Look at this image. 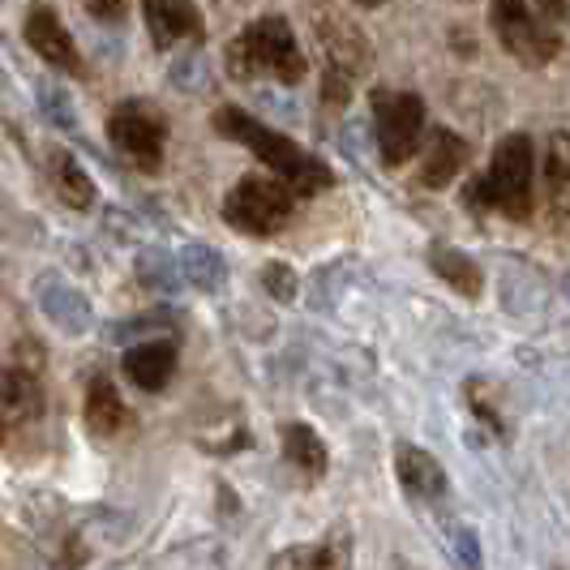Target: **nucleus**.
<instances>
[{
    "label": "nucleus",
    "instance_id": "nucleus-18",
    "mask_svg": "<svg viewBox=\"0 0 570 570\" xmlns=\"http://www.w3.org/2000/svg\"><path fill=\"white\" fill-rule=\"evenodd\" d=\"M429 266H433V275H442V279L455 287L459 296H468V301H476V296L485 292V275H481V266L463 254V249L433 245V249H429Z\"/></svg>",
    "mask_w": 570,
    "mask_h": 570
},
{
    "label": "nucleus",
    "instance_id": "nucleus-16",
    "mask_svg": "<svg viewBox=\"0 0 570 570\" xmlns=\"http://www.w3.org/2000/svg\"><path fill=\"white\" fill-rule=\"evenodd\" d=\"M171 373H176V343L171 340H150L125 352V377L138 391H164Z\"/></svg>",
    "mask_w": 570,
    "mask_h": 570
},
{
    "label": "nucleus",
    "instance_id": "nucleus-22",
    "mask_svg": "<svg viewBox=\"0 0 570 570\" xmlns=\"http://www.w3.org/2000/svg\"><path fill=\"white\" fill-rule=\"evenodd\" d=\"M138 279H142L146 287H155V292H164V296H171L176 287L185 284L180 266H176L164 249H142V254H138Z\"/></svg>",
    "mask_w": 570,
    "mask_h": 570
},
{
    "label": "nucleus",
    "instance_id": "nucleus-6",
    "mask_svg": "<svg viewBox=\"0 0 570 570\" xmlns=\"http://www.w3.org/2000/svg\"><path fill=\"white\" fill-rule=\"evenodd\" d=\"M292 206L296 194L287 189L284 180H271V176H245L232 185V194L224 198V219L245 236H275L292 219Z\"/></svg>",
    "mask_w": 570,
    "mask_h": 570
},
{
    "label": "nucleus",
    "instance_id": "nucleus-9",
    "mask_svg": "<svg viewBox=\"0 0 570 570\" xmlns=\"http://www.w3.org/2000/svg\"><path fill=\"white\" fill-rule=\"evenodd\" d=\"M43 421V386L27 365L0 370V446Z\"/></svg>",
    "mask_w": 570,
    "mask_h": 570
},
{
    "label": "nucleus",
    "instance_id": "nucleus-3",
    "mask_svg": "<svg viewBox=\"0 0 570 570\" xmlns=\"http://www.w3.org/2000/svg\"><path fill=\"white\" fill-rule=\"evenodd\" d=\"M228 73L236 82H254V78H275L284 86H296L305 78V57L301 43L287 27V18H257L228 43Z\"/></svg>",
    "mask_w": 570,
    "mask_h": 570
},
{
    "label": "nucleus",
    "instance_id": "nucleus-26",
    "mask_svg": "<svg viewBox=\"0 0 570 570\" xmlns=\"http://www.w3.org/2000/svg\"><path fill=\"white\" fill-rule=\"evenodd\" d=\"M335 553L326 544H314V549H284L271 558V567H331Z\"/></svg>",
    "mask_w": 570,
    "mask_h": 570
},
{
    "label": "nucleus",
    "instance_id": "nucleus-15",
    "mask_svg": "<svg viewBox=\"0 0 570 570\" xmlns=\"http://www.w3.org/2000/svg\"><path fill=\"white\" fill-rule=\"evenodd\" d=\"M395 472H400L403 489H407L412 498H425V502L446 498V468L429 455V451H421V446L400 442V446H395Z\"/></svg>",
    "mask_w": 570,
    "mask_h": 570
},
{
    "label": "nucleus",
    "instance_id": "nucleus-30",
    "mask_svg": "<svg viewBox=\"0 0 570 570\" xmlns=\"http://www.w3.org/2000/svg\"><path fill=\"white\" fill-rule=\"evenodd\" d=\"M537 4H541V9H544V18H553V22H562V18H567V13H570V4H567V0H537Z\"/></svg>",
    "mask_w": 570,
    "mask_h": 570
},
{
    "label": "nucleus",
    "instance_id": "nucleus-11",
    "mask_svg": "<svg viewBox=\"0 0 570 570\" xmlns=\"http://www.w3.org/2000/svg\"><path fill=\"white\" fill-rule=\"evenodd\" d=\"M27 48L35 52L39 60H48V65H57V69H82V60H78V48H73V35L65 30L57 13L48 9V4H30L27 13Z\"/></svg>",
    "mask_w": 570,
    "mask_h": 570
},
{
    "label": "nucleus",
    "instance_id": "nucleus-14",
    "mask_svg": "<svg viewBox=\"0 0 570 570\" xmlns=\"http://www.w3.org/2000/svg\"><path fill=\"white\" fill-rule=\"evenodd\" d=\"M544 206L553 228L570 219V134L562 129H553L544 142Z\"/></svg>",
    "mask_w": 570,
    "mask_h": 570
},
{
    "label": "nucleus",
    "instance_id": "nucleus-17",
    "mask_svg": "<svg viewBox=\"0 0 570 570\" xmlns=\"http://www.w3.org/2000/svg\"><path fill=\"white\" fill-rule=\"evenodd\" d=\"M125 425H129V407L112 386V377H104V373L90 377V386H86V429L95 438H116Z\"/></svg>",
    "mask_w": 570,
    "mask_h": 570
},
{
    "label": "nucleus",
    "instance_id": "nucleus-31",
    "mask_svg": "<svg viewBox=\"0 0 570 570\" xmlns=\"http://www.w3.org/2000/svg\"><path fill=\"white\" fill-rule=\"evenodd\" d=\"M356 4H365V9H373V4H382V0H356Z\"/></svg>",
    "mask_w": 570,
    "mask_h": 570
},
{
    "label": "nucleus",
    "instance_id": "nucleus-19",
    "mask_svg": "<svg viewBox=\"0 0 570 570\" xmlns=\"http://www.w3.org/2000/svg\"><path fill=\"white\" fill-rule=\"evenodd\" d=\"M180 275H185V284H194L198 292H219V287L228 284V262L210 245H185L180 249Z\"/></svg>",
    "mask_w": 570,
    "mask_h": 570
},
{
    "label": "nucleus",
    "instance_id": "nucleus-7",
    "mask_svg": "<svg viewBox=\"0 0 570 570\" xmlns=\"http://www.w3.org/2000/svg\"><path fill=\"white\" fill-rule=\"evenodd\" d=\"M489 22L498 30V43L528 69H544L562 48V39L541 18H532L528 0H489Z\"/></svg>",
    "mask_w": 570,
    "mask_h": 570
},
{
    "label": "nucleus",
    "instance_id": "nucleus-20",
    "mask_svg": "<svg viewBox=\"0 0 570 570\" xmlns=\"http://www.w3.org/2000/svg\"><path fill=\"white\" fill-rule=\"evenodd\" d=\"M284 459L292 463V468H301L305 476H326V463H331V455H326V446H322V438H317L309 425H284Z\"/></svg>",
    "mask_w": 570,
    "mask_h": 570
},
{
    "label": "nucleus",
    "instance_id": "nucleus-5",
    "mask_svg": "<svg viewBox=\"0 0 570 570\" xmlns=\"http://www.w3.org/2000/svg\"><path fill=\"white\" fill-rule=\"evenodd\" d=\"M317 43L326 52V73H322V104L331 108H343L347 95H352V82L370 69V39L352 22H343L340 13H322L317 18Z\"/></svg>",
    "mask_w": 570,
    "mask_h": 570
},
{
    "label": "nucleus",
    "instance_id": "nucleus-12",
    "mask_svg": "<svg viewBox=\"0 0 570 570\" xmlns=\"http://www.w3.org/2000/svg\"><path fill=\"white\" fill-rule=\"evenodd\" d=\"M421 146H425V159H421V171H416V185L421 189H446L468 164V142L459 138L455 129L433 125L421 138Z\"/></svg>",
    "mask_w": 570,
    "mask_h": 570
},
{
    "label": "nucleus",
    "instance_id": "nucleus-21",
    "mask_svg": "<svg viewBox=\"0 0 570 570\" xmlns=\"http://www.w3.org/2000/svg\"><path fill=\"white\" fill-rule=\"evenodd\" d=\"M52 159V180H57V194L73 210H90V202H95V180L86 176V168L69 155V150H52L48 155Z\"/></svg>",
    "mask_w": 570,
    "mask_h": 570
},
{
    "label": "nucleus",
    "instance_id": "nucleus-24",
    "mask_svg": "<svg viewBox=\"0 0 570 570\" xmlns=\"http://www.w3.org/2000/svg\"><path fill=\"white\" fill-rule=\"evenodd\" d=\"M39 108L52 116L57 125H65V129H73L78 125V112H73V99L60 90V86L52 82H39Z\"/></svg>",
    "mask_w": 570,
    "mask_h": 570
},
{
    "label": "nucleus",
    "instance_id": "nucleus-13",
    "mask_svg": "<svg viewBox=\"0 0 570 570\" xmlns=\"http://www.w3.org/2000/svg\"><path fill=\"white\" fill-rule=\"evenodd\" d=\"M142 18L155 48H171L180 39H202L206 35L194 0H142Z\"/></svg>",
    "mask_w": 570,
    "mask_h": 570
},
{
    "label": "nucleus",
    "instance_id": "nucleus-27",
    "mask_svg": "<svg viewBox=\"0 0 570 570\" xmlns=\"http://www.w3.org/2000/svg\"><path fill=\"white\" fill-rule=\"evenodd\" d=\"M262 284H266V292L275 301H292L296 296V275H292V266H284V262H271L266 275H262Z\"/></svg>",
    "mask_w": 570,
    "mask_h": 570
},
{
    "label": "nucleus",
    "instance_id": "nucleus-1",
    "mask_svg": "<svg viewBox=\"0 0 570 570\" xmlns=\"http://www.w3.org/2000/svg\"><path fill=\"white\" fill-rule=\"evenodd\" d=\"M215 129H219L224 138H232V142L249 146L257 159L275 171L296 198H314V194L335 185V171L326 168L322 159H314L305 146H296L292 138H284L279 129L262 125V120L249 116L245 108H232V104L219 108V112H215Z\"/></svg>",
    "mask_w": 570,
    "mask_h": 570
},
{
    "label": "nucleus",
    "instance_id": "nucleus-8",
    "mask_svg": "<svg viewBox=\"0 0 570 570\" xmlns=\"http://www.w3.org/2000/svg\"><path fill=\"white\" fill-rule=\"evenodd\" d=\"M108 138L116 142V150L142 171L164 168V146H168V120L155 112L142 99H129L108 116Z\"/></svg>",
    "mask_w": 570,
    "mask_h": 570
},
{
    "label": "nucleus",
    "instance_id": "nucleus-25",
    "mask_svg": "<svg viewBox=\"0 0 570 570\" xmlns=\"http://www.w3.org/2000/svg\"><path fill=\"white\" fill-rule=\"evenodd\" d=\"M463 400H468V407H472L493 433H502V412H498V403L485 395V382H481V377H472V382L463 386Z\"/></svg>",
    "mask_w": 570,
    "mask_h": 570
},
{
    "label": "nucleus",
    "instance_id": "nucleus-29",
    "mask_svg": "<svg viewBox=\"0 0 570 570\" xmlns=\"http://www.w3.org/2000/svg\"><path fill=\"white\" fill-rule=\"evenodd\" d=\"M86 9L95 13V18H120V9H125V0H86Z\"/></svg>",
    "mask_w": 570,
    "mask_h": 570
},
{
    "label": "nucleus",
    "instance_id": "nucleus-28",
    "mask_svg": "<svg viewBox=\"0 0 570 570\" xmlns=\"http://www.w3.org/2000/svg\"><path fill=\"white\" fill-rule=\"evenodd\" d=\"M455 558L463 567H481V549H476V532L472 528H455Z\"/></svg>",
    "mask_w": 570,
    "mask_h": 570
},
{
    "label": "nucleus",
    "instance_id": "nucleus-2",
    "mask_svg": "<svg viewBox=\"0 0 570 570\" xmlns=\"http://www.w3.org/2000/svg\"><path fill=\"white\" fill-rule=\"evenodd\" d=\"M532 164H537L532 138L528 134H507L493 146L485 176H476L463 189V202L472 210H498L514 224H528L532 219Z\"/></svg>",
    "mask_w": 570,
    "mask_h": 570
},
{
    "label": "nucleus",
    "instance_id": "nucleus-23",
    "mask_svg": "<svg viewBox=\"0 0 570 570\" xmlns=\"http://www.w3.org/2000/svg\"><path fill=\"white\" fill-rule=\"evenodd\" d=\"M176 317L171 314H146V317H125V322H112L108 326V340L125 343V340H138V335H150V331H171Z\"/></svg>",
    "mask_w": 570,
    "mask_h": 570
},
{
    "label": "nucleus",
    "instance_id": "nucleus-10",
    "mask_svg": "<svg viewBox=\"0 0 570 570\" xmlns=\"http://www.w3.org/2000/svg\"><path fill=\"white\" fill-rule=\"evenodd\" d=\"M35 301H39V309L48 314V322L57 326L60 335H69V340L86 335L90 322H95L86 292L73 284H65L60 275H39V279H35Z\"/></svg>",
    "mask_w": 570,
    "mask_h": 570
},
{
    "label": "nucleus",
    "instance_id": "nucleus-4",
    "mask_svg": "<svg viewBox=\"0 0 570 570\" xmlns=\"http://www.w3.org/2000/svg\"><path fill=\"white\" fill-rule=\"evenodd\" d=\"M370 108L382 164L386 168L407 164L421 150V138H425V99L416 90H386V86H377V90H370Z\"/></svg>",
    "mask_w": 570,
    "mask_h": 570
}]
</instances>
